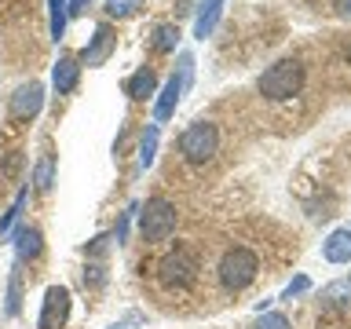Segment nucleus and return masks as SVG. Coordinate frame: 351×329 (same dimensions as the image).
Instances as JSON below:
<instances>
[{"mask_svg": "<svg viewBox=\"0 0 351 329\" xmlns=\"http://www.w3.org/2000/svg\"><path fill=\"white\" fill-rule=\"evenodd\" d=\"M103 4H106L110 19H132L143 4H147V0H103Z\"/></svg>", "mask_w": 351, "mask_h": 329, "instance_id": "412c9836", "label": "nucleus"}, {"mask_svg": "<svg viewBox=\"0 0 351 329\" xmlns=\"http://www.w3.org/2000/svg\"><path fill=\"white\" fill-rule=\"evenodd\" d=\"M132 212H136V205H132L128 212H121L117 227H114V241H117V245H125V238H128V219H132Z\"/></svg>", "mask_w": 351, "mask_h": 329, "instance_id": "393cba45", "label": "nucleus"}, {"mask_svg": "<svg viewBox=\"0 0 351 329\" xmlns=\"http://www.w3.org/2000/svg\"><path fill=\"white\" fill-rule=\"evenodd\" d=\"M322 304L326 307H348L351 304V282H333L322 289Z\"/></svg>", "mask_w": 351, "mask_h": 329, "instance_id": "aec40b11", "label": "nucleus"}, {"mask_svg": "<svg viewBox=\"0 0 351 329\" xmlns=\"http://www.w3.org/2000/svg\"><path fill=\"white\" fill-rule=\"evenodd\" d=\"M333 8L340 19H351V0H333Z\"/></svg>", "mask_w": 351, "mask_h": 329, "instance_id": "bb28decb", "label": "nucleus"}, {"mask_svg": "<svg viewBox=\"0 0 351 329\" xmlns=\"http://www.w3.org/2000/svg\"><path fill=\"white\" fill-rule=\"evenodd\" d=\"M260 95L263 99H293V95H300V88H304V62L300 59H278L274 66H267V70L260 73Z\"/></svg>", "mask_w": 351, "mask_h": 329, "instance_id": "f257e3e1", "label": "nucleus"}, {"mask_svg": "<svg viewBox=\"0 0 351 329\" xmlns=\"http://www.w3.org/2000/svg\"><path fill=\"white\" fill-rule=\"evenodd\" d=\"M256 271H260V256L252 252L249 245H234L223 252L219 260V285L227 293H241L245 285L256 282Z\"/></svg>", "mask_w": 351, "mask_h": 329, "instance_id": "f03ea898", "label": "nucleus"}, {"mask_svg": "<svg viewBox=\"0 0 351 329\" xmlns=\"http://www.w3.org/2000/svg\"><path fill=\"white\" fill-rule=\"evenodd\" d=\"M158 278L165 289H191L197 278V256L191 245H176L172 252H165L158 263Z\"/></svg>", "mask_w": 351, "mask_h": 329, "instance_id": "39448f33", "label": "nucleus"}, {"mask_svg": "<svg viewBox=\"0 0 351 329\" xmlns=\"http://www.w3.org/2000/svg\"><path fill=\"white\" fill-rule=\"evenodd\" d=\"M66 318H70V289H66V285H51V289L44 293L37 329H62Z\"/></svg>", "mask_w": 351, "mask_h": 329, "instance_id": "423d86ee", "label": "nucleus"}, {"mask_svg": "<svg viewBox=\"0 0 351 329\" xmlns=\"http://www.w3.org/2000/svg\"><path fill=\"white\" fill-rule=\"evenodd\" d=\"M311 289V278L307 274H300V278H293L289 285H285V300H293V296H300V293H307Z\"/></svg>", "mask_w": 351, "mask_h": 329, "instance_id": "b1692460", "label": "nucleus"}, {"mask_svg": "<svg viewBox=\"0 0 351 329\" xmlns=\"http://www.w3.org/2000/svg\"><path fill=\"white\" fill-rule=\"evenodd\" d=\"M26 202H29V183L15 194L11 208H8L4 216H0V238H11V234H15V223H19V216H22V208H26Z\"/></svg>", "mask_w": 351, "mask_h": 329, "instance_id": "2eb2a0df", "label": "nucleus"}, {"mask_svg": "<svg viewBox=\"0 0 351 329\" xmlns=\"http://www.w3.org/2000/svg\"><path fill=\"white\" fill-rule=\"evenodd\" d=\"M348 55H351V44H348Z\"/></svg>", "mask_w": 351, "mask_h": 329, "instance_id": "cd10ccee", "label": "nucleus"}, {"mask_svg": "<svg viewBox=\"0 0 351 329\" xmlns=\"http://www.w3.org/2000/svg\"><path fill=\"white\" fill-rule=\"evenodd\" d=\"M154 92H158V77H154L150 66H143V70H136L125 81V95L136 99V103H143V99H150Z\"/></svg>", "mask_w": 351, "mask_h": 329, "instance_id": "ddd939ff", "label": "nucleus"}, {"mask_svg": "<svg viewBox=\"0 0 351 329\" xmlns=\"http://www.w3.org/2000/svg\"><path fill=\"white\" fill-rule=\"evenodd\" d=\"M77 81H81V59L77 55H59L51 66V84H55V92L66 95V92H73Z\"/></svg>", "mask_w": 351, "mask_h": 329, "instance_id": "1a4fd4ad", "label": "nucleus"}, {"mask_svg": "<svg viewBox=\"0 0 351 329\" xmlns=\"http://www.w3.org/2000/svg\"><path fill=\"white\" fill-rule=\"evenodd\" d=\"M44 252V234L37 227H19L15 230V256L19 263H26V260H37Z\"/></svg>", "mask_w": 351, "mask_h": 329, "instance_id": "9b49d317", "label": "nucleus"}, {"mask_svg": "<svg viewBox=\"0 0 351 329\" xmlns=\"http://www.w3.org/2000/svg\"><path fill=\"white\" fill-rule=\"evenodd\" d=\"M66 22H70L66 0H48V29H51V40H62L66 37Z\"/></svg>", "mask_w": 351, "mask_h": 329, "instance_id": "a211bd4d", "label": "nucleus"}, {"mask_svg": "<svg viewBox=\"0 0 351 329\" xmlns=\"http://www.w3.org/2000/svg\"><path fill=\"white\" fill-rule=\"evenodd\" d=\"M88 4H92V0H66V11H70V15H84Z\"/></svg>", "mask_w": 351, "mask_h": 329, "instance_id": "a878e982", "label": "nucleus"}, {"mask_svg": "<svg viewBox=\"0 0 351 329\" xmlns=\"http://www.w3.org/2000/svg\"><path fill=\"white\" fill-rule=\"evenodd\" d=\"M22 307V274H19V263L11 267V282H8V315L15 318Z\"/></svg>", "mask_w": 351, "mask_h": 329, "instance_id": "4be33fe9", "label": "nucleus"}, {"mask_svg": "<svg viewBox=\"0 0 351 329\" xmlns=\"http://www.w3.org/2000/svg\"><path fill=\"white\" fill-rule=\"evenodd\" d=\"M180 95H183V84H180V77H169L165 81V88L158 92V103H154V125H165L172 114H176V106H180Z\"/></svg>", "mask_w": 351, "mask_h": 329, "instance_id": "9d476101", "label": "nucleus"}, {"mask_svg": "<svg viewBox=\"0 0 351 329\" xmlns=\"http://www.w3.org/2000/svg\"><path fill=\"white\" fill-rule=\"evenodd\" d=\"M114 48H117V33H114V26H110V22H99L95 33H92V40L84 44V51L77 55V59H81V66H103Z\"/></svg>", "mask_w": 351, "mask_h": 329, "instance_id": "6e6552de", "label": "nucleus"}, {"mask_svg": "<svg viewBox=\"0 0 351 329\" xmlns=\"http://www.w3.org/2000/svg\"><path fill=\"white\" fill-rule=\"evenodd\" d=\"M40 106H44V84L40 81H26V84L15 88L8 114H11V121H33L40 114Z\"/></svg>", "mask_w": 351, "mask_h": 329, "instance_id": "0eeeda50", "label": "nucleus"}, {"mask_svg": "<svg viewBox=\"0 0 351 329\" xmlns=\"http://www.w3.org/2000/svg\"><path fill=\"white\" fill-rule=\"evenodd\" d=\"M256 329H289V318L282 311H267V315L256 318Z\"/></svg>", "mask_w": 351, "mask_h": 329, "instance_id": "5701e85b", "label": "nucleus"}, {"mask_svg": "<svg viewBox=\"0 0 351 329\" xmlns=\"http://www.w3.org/2000/svg\"><path fill=\"white\" fill-rule=\"evenodd\" d=\"M216 150H219V128L213 125V121H194V125L183 128V136H180L183 161L208 164V161L216 158Z\"/></svg>", "mask_w": 351, "mask_h": 329, "instance_id": "7ed1b4c3", "label": "nucleus"}, {"mask_svg": "<svg viewBox=\"0 0 351 329\" xmlns=\"http://www.w3.org/2000/svg\"><path fill=\"white\" fill-rule=\"evenodd\" d=\"M176 223H180V212L169 197H150L139 212V234L143 241H169L176 234Z\"/></svg>", "mask_w": 351, "mask_h": 329, "instance_id": "20e7f679", "label": "nucleus"}, {"mask_svg": "<svg viewBox=\"0 0 351 329\" xmlns=\"http://www.w3.org/2000/svg\"><path fill=\"white\" fill-rule=\"evenodd\" d=\"M158 139H161V125H147L139 139V169H150L158 158Z\"/></svg>", "mask_w": 351, "mask_h": 329, "instance_id": "dca6fc26", "label": "nucleus"}, {"mask_svg": "<svg viewBox=\"0 0 351 329\" xmlns=\"http://www.w3.org/2000/svg\"><path fill=\"white\" fill-rule=\"evenodd\" d=\"M322 256L329 263H351V230L348 227H340V230H333V234L326 238Z\"/></svg>", "mask_w": 351, "mask_h": 329, "instance_id": "4468645a", "label": "nucleus"}, {"mask_svg": "<svg viewBox=\"0 0 351 329\" xmlns=\"http://www.w3.org/2000/svg\"><path fill=\"white\" fill-rule=\"evenodd\" d=\"M219 15H223V0H202V4H197V19H194V37L197 40L213 37Z\"/></svg>", "mask_w": 351, "mask_h": 329, "instance_id": "f8f14e48", "label": "nucleus"}, {"mask_svg": "<svg viewBox=\"0 0 351 329\" xmlns=\"http://www.w3.org/2000/svg\"><path fill=\"white\" fill-rule=\"evenodd\" d=\"M176 44H180V26H176V22H158V26H154V48L176 51Z\"/></svg>", "mask_w": 351, "mask_h": 329, "instance_id": "6ab92c4d", "label": "nucleus"}, {"mask_svg": "<svg viewBox=\"0 0 351 329\" xmlns=\"http://www.w3.org/2000/svg\"><path fill=\"white\" fill-rule=\"evenodd\" d=\"M51 183H55V154L44 150L37 158V169H33V186L44 194V191H51Z\"/></svg>", "mask_w": 351, "mask_h": 329, "instance_id": "f3484780", "label": "nucleus"}]
</instances>
